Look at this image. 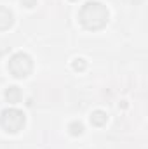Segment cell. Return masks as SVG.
<instances>
[{
	"instance_id": "cell-1",
	"label": "cell",
	"mask_w": 148,
	"mask_h": 149,
	"mask_svg": "<svg viewBox=\"0 0 148 149\" xmlns=\"http://www.w3.org/2000/svg\"><path fill=\"white\" fill-rule=\"evenodd\" d=\"M78 19L87 30H99L108 21V10L99 2H87L78 12Z\"/></svg>"
},
{
	"instance_id": "cell-5",
	"label": "cell",
	"mask_w": 148,
	"mask_h": 149,
	"mask_svg": "<svg viewBox=\"0 0 148 149\" xmlns=\"http://www.w3.org/2000/svg\"><path fill=\"white\" fill-rule=\"evenodd\" d=\"M5 97H7V101H9V102L16 104V102L19 101V97H21V90H19L18 87H9V88H7V92H5Z\"/></svg>"
},
{
	"instance_id": "cell-7",
	"label": "cell",
	"mask_w": 148,
	"mask_h": 149,
	"mask_svg": "<svg viewBox=\"0 0 148 149\" xmlns=\"http://www.w3.org/2000/svg\"><path fill=\"white\" fill-rule=\"evenodd\" d=\"M68 130H70V134H72V135H80V134L84 132V127H82V123H78V121H73V123H70Z\"/></svg>"
},
{
	"instance_id": "cell-3",
	"label": "cell",
	"mask_w": 148,
	"mask_h": 149,
	"mask_svg": "<svg viewBox=\"0 0 148 149\" xmlns=\"http://www.w3.org/2000/svg\"><path fill=\"white\" fill-rule=\"evenodd\" d=\"M0 125L5 128V132L16 134L25 125V114H23V111H19L16 108L5 109V111H2V116H0Z\"/></svg>"
},
{
	"instance_id": "cell-9",
	"label": "cell",
	"mask_w": 148,
	"mask_h": 149,
	"mask_svg": "<svg viewBox=\"0 0 148 149\" xmlns=\"http://www.w3.org/2000/svg\"><path fill=\"white\" fill-rule=\"evenodd\" d=\"M21 3L25 7H33V5H37V0H21Z\"/></svg>"
},
{
	"instance_id": "cell-6",
	"label": "cell",
	"mask_w": 148,
	"mask_h": 149,
	"mask_svg": "<svg viewBox=\"0 0 148 149\" xmlns=\"http://www.w3.org/2000/svg\"><path fill=\"white\" fill-rule=\"evenodd\" d=\"M91 123H92V125H96V127L105 125V123H106V113L94 111V113H92V116H91Z\"/></svg>"
},
{
	"instance_id": "cell-4",
	"label": "cell",
	"mask_w": 148,
	"mask_h": 149,
	"mask_svg": "<svg viewBox=\"0 0 148 149\" xmlns=\"http://www.w3.org/2000/svg\"><path fill=\"white\" fill-rule=\"evenodd\" d=\"M12 21H14L12 12H11L9 9H5V7H0V30H7V28H11Z\"/></svg>"
},
{
	"instance_id": "cell-8",
	"label": "cell",
	"mask_w": 148,
	"mask_h": 149,
	"mask_svg": "<svg viewBox=\"0 0 148 149\" xmlns=\"http://www.w3.org/2000/svg\"><path fill=\"white\" fill-rule=\"evenodd\" d=\"M72 66H73L75 71H82V70H85L87 63H85V59H82V57H77L73 63H72Z\"/></svg>"
},
{
	"instance_id": "cell-2",
	"label": "cell",
	"mask_w": 148,
	"mask_h": 149,
	"mask_svg": "<svg viewBox=\"0 0 148 149\" xmlns=\"http://www.w3.org/2000/svg\"><path fill=\"white\" fill-rule=\"evenodd\" d=\"M32 68H33V63H32V57L25 52H18L11 57L9 61V71L18 76V78H25L32 73Z\"/></svg>"
}]
</instances>
